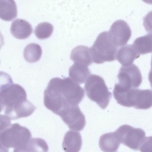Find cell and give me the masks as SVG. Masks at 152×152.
Listing matches in <instances>:
<instances>
[{
	"label": "cell",
	"mask_w": 152,
	"mask_h": 152,
	"mask_svg": "<svg viewBox=\"0 0 152 152\" xmlns=\"http://www.w3.org/2000/svg\"><path fill=\"white\" fill-rule=\"evenodd\" d=\"M83 88L70 78H52L44 92L45 107L59 116L69 107L78 106L84 96Z\"/></svg>",
	"instance_id": "cell-1"
},
{
	"label": "cell",
	"mask_w": 152,
	"mask_h": 152,
	"mask_svg": "<svg viewBox=\"0 0 152 152\" xmlns=\"http://www.w3.org/2000/svg\"><path fill=\"white\" fill-rule=\"evenodd\" d=\"M0 98L4 105V114L11 120L28 117L36 109L27 99L24 88L18 84L13 83L2 90Z\"/></svg>",
	"instance_id": "cell-2"
},
{
	"label": "cell",
	"mask_w": 152,
	"mask_h": 152,
	"mask_svg": "<svg viewBox=\"0 0 152 152\" xmlns=\"http://www.w3.org/2000/svg\"><path fill=\"white\" fill-rule=\"evenodd\" d=\"M114 97L117 103L127 107L146 110L152 105V91L136 88L123 90L114 88Z\"/></svg>",
	"instance_id": "cell-3"
},
{
	"label": "cell",
	"mask_w": 152,
	"mask_h": 152,
	"mask_svg": "<svg viewBox=\"0 0 152 152\" xmlns=\"http://www.w3.org/2000/svg\"><path fill=\"white\" fill-rule=\"evenodd\" d=\"M84 88L86 95L90 100L96 102L102 109L106 108L112 94L102 77L95 74L89 76L85 82Z\"/></svg>",
	"instance_id": "cell-4"
},
{
	"label": "cell",
	"mask_w": 152,
	"mask_h": 152,
	"mask_svg": "<svg viewBox=\"0 0 152 152\" xmlns=\"http://www.w3.org/2000/svg\"><path fill=\"white\" fill-rule=\"evenodd\" d=\"M90 50L93 62L96 64L112 61L116 59L117 48L111 40L108 31L99 34Z\"/></svg>",
	"instance_id": "cell-5"
},
{
	"label": "cell",
	"mask_w": 152,
	"mask_h": 152,
	"mask_svg": "<svg viewBox=\"0 0 152 152\" xmlns=\"http://www.w3.org/2000/svg\"><path fill=\"white\" fill-rule=\"evenodd\" d=\"M31 138L28 128L15 123L0 132V145L7 149L17 148L27 145Z\"/></svg>",
	"instance_id": "cell-6"
},
{
	"label": "cell",
	"mask_w": 152,
	"mask_h": 152,
	"mask_svg": "<svg viewBox=\"0 0 152 152\" xmlns=\"http://www.w3.org/2000/svg\"><path fill=\"white\" fill-rule=\"evenodd\" d=\"M115 132L121 143L135 150H139L145 138L143 130L127 124L121 126Z\"/></svg>",
	"instance_id": "cell-7"
},
{
	"label": "cell",
	"mask_w": 152,
	"mask_h": 152,
	"mask_svg": "<svg viewBox=\"0 0 152 152\" xmlns=\"http://www.w3.org/2000/svg\"><path fill=\"white\" fill-rule=\"evenodd\" d=\"M118 83L114 88L121 90H127L138 87L142 82V76L138 67L134 64L122 66L117 75Z\"/></svg>",
	"instance_id": "cell-8"
},
{
	"label": "cell",
	"mask_w": 152,
	"mask_h": 152,
	"mask_svg": "<svg viewBox=\"0 0 152 152\" xmlns=\"http://www.w3.org/2000/svg\"><path fill=\"white\" fill-rule=\"evenodd\" d=\"M108 32L111 40L117 47L126 44L132 34L131 29L128 23L121 20L114 22Z\"/></svg>",
	"instance_id": "cell-9"
},
{
	"label": "cell",
	"mask_w": 152,
	"mask_h": 152,
	"mask_svg": "<svg viewBox=\"0 0 152 152\" xmlns=\"http://www.w3.org/2000/svg\"><path fill=\"white\" fill-rule=\"evenodd\" d=\"M59 116L70 129L80 131L85 126V116L78 105L69 108Z\"/></svg>",
	"instance_id": "cell-10"
},
{
	"label": "cell",
	"mask_w": 152,
	"mask_h": 152,
	"mask_svg": "<svg viewBox=\"0 0 152 152\" xmlns=\"http://www.w3.org/2000/svg\"><path fill=\"white\" fill-rule=\"evenodd\" d=\"M10 30L11 34L15 38L24 39L31 35L32 28L30 24L27 21L18 18L12 23Z\"/></svg>",
	"instance_id": "cell-11"
},
{
	"label": "cell",
	"mask_w": 152,
	"mask_h": 152,
	"mask_svg": "<svg viewBox=\"0 0 152 152\" xmlns=\"http://www.w3.org/2000/svg\"><path fill=\"white\" fill-rule=\"evenodd\" d=\"M82 145L80 134L78 132L70 130L65 134L62 147L65 152H78Z\"/></svg>",
	"instance_id": "cell-12"
},
{
	"label": "cell",
	"mask_w": 152,
	"mask_h": 152,
	"mask_svg": "<svg viewBox=\"0 0 152 152\" xmlns=\"http://www.w3.org/2000/svg\"><path fill=\"white\" fill-rule=\"evenodd\" d=\"M140 56L132 45H127L117 50L115 58L122 66H126L132 64Z\"/></svg>",
	"instance_id": "cell-13"
},
{
	"label": "cell",
	"mask_w": 152,
	"mask_h": 152,
	"mask_svg": "<svg viewBox=\"0 0 152 152\" xmlns=\"http://www.w3.org/2000/svg\"><path fill=\"white\" fill-rule=\"evenodd\" d=\"M70 58L74 63L88 66L93 63L90 48L84 45H79L74 48L71 51Z\"/></svg>",
	"instance_id": "cell-14"
},
{
	"label": "cell",
	"mask_w": 152,
	"mask_h": 152,
	"mask_svg": "<svg viewBox=\"0 0 152 152\" xmlns=\"http://www.w3.org/2000/svg\"><path fill=\"white\" fill-rule=\"evenodd\" d=\"M120 144L115 132L103 134L99 141L100 148L104 152H115Z\"/></svg>",
	"instance_id": "cell-15"
},
{
	"label": "cell",
	"mask_w": 152,
	"mask_h": 152,
	"mask_svg": "<svg viewBox=\"0 0 152 152\" xmlns=\"http://www.w3.org/2000/svg\"><path fill=\"white\" fill-rule=\"evenodd\" d=\"M91 74L87 66L79 63H74L69 70L70 78L79 84L84 83Z\"/></svg>",
	"instance_id": "cell-16"
},
{
	"label": "cell",
	"mask_w": 152,
	"mask_h": 152,
	"mask_svg": "<svg viewBox=\"0 0 152 152\" xmlns=\"http://www.w3.org/2000/svg\"><path fill=\"white\" fill-rule=\"evenodd\" d=\"M17 15L16 4L13 0H0V18L10 21Z\"/></svg>",
	"instance_id": "cell-17"
},
{
	"label": "cell",
	"mask_w": 152,
	"mask_h": 152,
	"mask_svg": "<svg viewBox=\"0 0 152 152\" xmlns=\"http://www.w3.org/2000/svg\"><path fill=\"white\" fill-rule=\"evenodd\" d=\"M139 54H144L152 52V34H148L137 38L132 45Z\"/></svg>",
	"instance_id": "cell-18"
},
{
	"label": "cell",
	"mask_w": 152,
	"mask_h": 152,
	"mask_svg": "<svg viewBox=\"0 0 152 152\" xmlns=\"http://www.w3.org/2000/svg\"><path fill=\"white\" fill-rule=\"evenodd\" d=\"M42 50L40 46L35 43H31L25 48L23 56L28 62L32 63L38 61L40 58Z\"/></svg>",
	"instance_id": "cell-19"
},
{
	"label": "cell",
	"mask_w": 152,
	"mask_h": 152,
	"mask_svg": "<svg viewBox=\"0 0 152 152\" xmlns=\"http://www.w3.org/2000/svg\"><path fill=\"white\" fill-rule=\"evenodd\" d=\"M53 27L50 23L44 22L39 24L36 27L34 33L39 39H44L49 37L53 32Z\"/></svg>",
	"instance_id": "cell-20"
},
{
	"label": "cell",
	"mask_w": 152,
	"mask_h": 152,
	"mask_svg": "<svg viewBox=\"0 0 152 152\" xmlns=\"http://www.w3.org/2000/svg\"><path fill=\"white\" fill-rule=\"evenodd\" d=\"M27 146L30 152H47L48 150L46 141L40 138L31 139Z\"/></svg>",
	"instance_id": "cell-21"
},
{
	"label": "cell",
	"mask_w": 152,
	"mask_h": 152,
	"mask_svg": "<svg viewBox=\"0 0 152 152\" xmlns=\"http://www.w3.org/2000/svg\"><path fill=\"white\" fill-rule=\"evenodd\" d=\"M13 84L12 79L9 74L0 71V92Z\"/></svg>",
	"instance_id": "cell-22"
},
{
	"label": "cell",
	"mask_w": 152,
	"mask_h": 152,
	"mask_svg": "<svg viewBox=\"0 0 152 152\" xmlns=\"http://www.w3.org/2000/svg\"><path fill=\"white\" fill-rule=\"evenodd\" d=\"M10 119L5 115L0 114V132L11 125Z\"/></svg>",
	"instance_id": "cell-23"
},
{
	"label": "cell",
	"mask_w": 152,
	"mask_h": 152,
	"mask_svg": "<svg viewBox=\"0 0 152 152\" xmlns=\"http://www.w3.org/2000/svg\"><path fill=\"white\" fill-rule=\"evenodd\" d=\"M151 137H145L139 150L141 152H151Z\"/></svg>",
	"instance_id": "cell-24"
},
{
	"label": "cell",
	"mask_w": 152,
	"mask_h": 152,
	"mask_svg": "<svg viewBox=\"0 0 152 152\" xmlns=\"http://www.w3.org/2000/svg\"><path fill=\"white\" fill-rule=\"evenodd\" d=\"M27 145L28 144L23 147L14 148L13 152H30Z\"/></svg>",
	"instance_id": "cell-25"
},
{
	"label": "cell",
	"mask_w": 152,
	"mask_h": 152,
	"mask_svg": "<svg viewBox=\"0 0 152 152\" xmlns=\"http://www.w3.org/2000/svg\"><path fill=\"white\" fill-rule=\"evenodd\" d=\"M4 44V37L0 31V49Z\"/></svg>",
	"instance_id": "cell-26"
},
{
	"label": "cell",
	"mask_w": 152,
	"mask_h": 152,
	"mask_svg": "<svg viewBox=\"0 0 152 152\" xmlns=\"http://www.w3.org/2000/svg\"><path fill=\"white\" fill-rule=\"evenodd\" d=\"M4 103L0 98V113L1 112V111L3 110L4 109Z\"/></svg>",
	"instance_id": "cell-27"
},
{
	"label": "cell",
	"mask_w": 152,
	"mask_h": 152,
	"mask_svg": "<svg viewBox=\"0 0 152 152\" xmlns=\"http://www.w3.org/2000/svg\"><path fill=\"white\" fill-rule=\"evenodd\" d=\"M0 152H8V149H0Z\"/></svg>",
	"instance_id": "cell-28"
}]
</instances>
